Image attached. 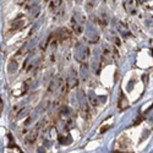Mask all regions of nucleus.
I'll use <instances>...</instances> for the list:
<instances>
[{"instance_id":"nucleus-1","label":"nucleus","mask_w":153,"mask_h":153,"mask_svg":"<svg viewBox=\"0 0 153 153\" xmlns=\"http://www.w3.org/2000/svg\"><path fill=\"white\" fill-rule=\"evenodd\" d=\"M37 136H38V127H36L33 131H31L28 135L25 136V142H26V145H32V143H34V141L37 140Z\"/></svg>"},{"instance_id":"nucleus-2","label":"nucleus","mask_w":153,"mask_h":153,"mask_svg":"<svg viewBox=\"0 0 153 153\" xmlns=\"http://www.w3.org/2000/svg\"><path fill=\"white\" fill-rule=\"evenodd\" d=\"M61 86H62V81H61V79L56 77V79H54L52 82H50L49 91H50V92H55L56 90H59V88H61Z\"/></svg>"},{"instance_id":"nucleus-3","label":"nucleus","mask_w":153,"mask_h":153,"mask_svg":"<svg viewBox=\"0 0 153 153\" xmlns=\"http://www.w3.org/2000/svg\"><path fill=\"white\" fill-rule=\"evenodd\" d=\"M127 107H129V100H127V98L124 96L123 92H120L119 93V109L120 110H124Z\"/></svg>"},{"instance_id":"nucleus-4","label":"nucleus","mask_w":153,"mask_h":153,"mask_svg":"<svg viewBox=\"0 0 153 153\" xmlns=\"http://www.w3.org/2000/svg\"><path fill=\"white\" fill-rule=\"evenodd\" d=\"M119 145H120V148L127 147V145H129V140H127L125 136H121V137L119 138Z\"/></svg>"},{"instance_id":"nucleus-5","label":"nucleus","mask_w":153,"mask_h":153,"mask_svg":"<svg viewBox=\"0 0 153 153\" xmlns=\"http://www.w3.org/2000/svg\"><path fill=\"white\" fill-rule=\"evenodd\" d=\"M22 26H23V20L17 19V20H15V21H14V25H12V28H14V30H19V28H21Z\"/></svg>"},{"instance_id":"nucleus-6","label":"nucleus","mask_w":153,"mask_h":153,"mask_svg":"<svg viewBox=\"0 0 153 153\" xmlns=\"http://www.w3.org/2000/svg\"><path fill=\"white\" fill-rule=\"evenodd\" d=\"M99 0H88V3H87V9L90 10V9H94V6L98 4Z\"/></svg>"},{"instance_id":"nucleus-7","label":"nucleus","mask_w":153,"mask_h":153,"mask_svg":"<svg viewBox=\"0 0 153 153\" xmlns=\"http://www.w3.org/2000/svg\"><path fill=\"white\" fill-rule=\"evenodd\" d=\"M113 153H126V152H118V151H115V152H113Z\"/></svg>"},{"instance_id":"nucleus-8","label":"nucleus","mask_w":153,"mask_h":153,"mask_svg":"<svg viewBox=\"0 0 153 153\" xmlns=\"http://www.w3.org/2000/svg\"><path fill=\"white\" fill-rule=\"evenodd\" d=\"M81 1H82V0H76V3H77V4H80Z\"/></svg>"},{"instance_id":"nucleus-9","label":"nucleus","mask_w":153,"mask_h":153,"mask_svg":"<svg viewBox=\"0 0 153 153\" xmlns=\"http://www.w3.org/2000/svg\"><path fill=\"white\" fill-rule=\"evenodd\" d=\"M126 1H131V0H126Z\"/></svg>"}]
</instances>
